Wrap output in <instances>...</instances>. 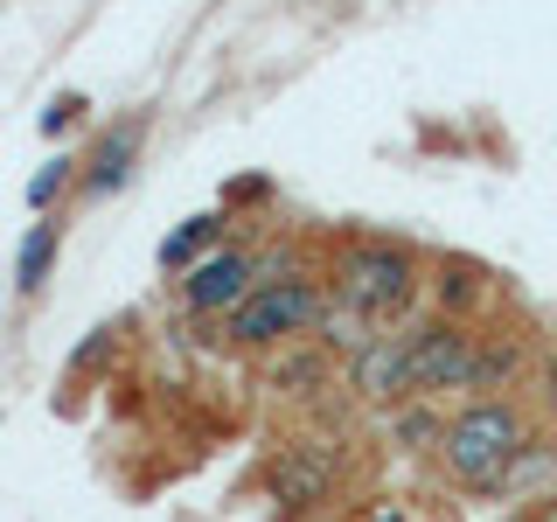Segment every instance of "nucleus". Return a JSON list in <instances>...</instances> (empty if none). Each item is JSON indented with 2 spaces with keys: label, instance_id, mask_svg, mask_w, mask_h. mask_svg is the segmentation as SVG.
<instances>
[{
  "label": "nucleus",
  "instance_id": "nucleus-1",
  "mask_svg": "<svg viewBox=\"0 0 557 522\" xmlns=\"http://www.w3.org/2000/svg\"><path fill=\"white\" fill-rule=\"evenodd\" d=\"M544 425L536 405H522V397H460V405L446 411V432H440V474L460 487V495H481L495 501L502 474H509V460L522 452V439Z\"/></svg>",
  "mask_w": 557,
  "mask_h": 522
},
{
  "label": "nucleus",
  "instance_id": "nucleus-2",
  "mask_svg": "<svg viewBox=\"0 0 557 522\" xmlns=\"http://www.w3.org/2000/svg\"><path fill=\"white\" fill-rule=\"evenodd\" d=\"M327 278H335L327 293L376 327H405L418 313V300H425V258L397 237H348Z\"/></svg>",
  "mask_w": 557,
  "mask_h": 522
},
{
  "label": "nucleus",
  "instance_id": "nucleus-3",
  "mask_svg": "<svg viewBox=\"0 0 557 522\" xmlns=\"http://www.w3.org/2000/svg\"><path fill=\"white\" fill-rule=\"evenodd\" d=\"M321 307H327V286L313 272H278V278H258L251 300L223 321V335H231V348H251V356L258 348H286L313 335Z\"/></svg>",
  "mask_w": 557,
  "mask_h": 522
},
{
  "label": "nucleus",
  "instance_id": "nucleus-4",
  "mask_svg": "<svg viewBox=\"0 0 557 522\" xmlns=\"http://www.w3.org/2000/svg\"><path fill=\"white\" fill-rule=\"evenodd\" d=\"M411 383L418 397H467L474 390V348H481V321H453V313H411Z\"/></svg>",
  "mask_w": 557,
  "mask_h": 522
},
{
  "label": "nucleus",
  "instance_id": "nucleus-5",
  "mask_svg": "<svg viewBox=\"0 0 557 522\" xmlns=\"http://www.w3.org/2000/svg\"><path fill=\"white\" fill-rule=\"evenodd\" d=\"M272 501L278 509H293V515H307V509H321L327 495H335V481H342V446L335 439H286L272 452Z\"/></svg>",
  "mask_w": 557,
  "mask_h": 522
},
{
  "label": "nucleus",
  "instance_id": "nucleus-6",
  "mask_svg": "<svg viewBox=\"0 0 557 522\" xmlns=\"http://www.w3.org/2000/svg\"><path fill=\"white\" fill-rule=\"evenodd\" d=\"M258 286V251H244V244H223V251H209L188 265L182 278V307L188 313H209V321H231V313L251 300Z\"/></svg>",
  "mask_w": 557,
  "mask_h": 522
},
{
  "label": "nucleus",
  "instance_id": "nucleus-7",
  "mask_svg": "<svg viewBox=\"0 0 557 522\" xmlns=\"http://www.w3.org/2000/svg\"><path fill=\"white\" fill-rule=\"evenodd\" d=\"M348 390L362 397V405H405V397H418L411 383V335L405 327H376V341L362 348V356H348Z\"/></svg>",
  "mask_w": 557,
  "mask_h": 522
},
{
  "label": "nucleus",
  "instance_id": "nucleus-8",
  "mask_svg": "<svg viewBox=\"0 0 557 522\" xmlns=\"http://www.w3.org/2000/svg\"><path fill=\"white\" fill-rule=\"evenodd\" d=\"M530 376H536L530 335H516V327H481V348H474V390H467V397H516Z\"/></svg>",
  "mask_w": 557,
  "mask_h": 522
},
{
  "label": "nucleus",
  "instance_id": "nucleus-9",
  "mask_svg": "<svg viewBox=\"0 0 557 522\" xmlns=\"http://www.w3.org/2000/svg\"><path fill=\"white\" fill-rule=\"evenodd\" d=\"M425 293H432V313L481 321L487 300H495V278H487L474 258H440V265H425Z\"/></svg>",
  "mask_w": 557,
  "mask_h": 522
},
{
  "label": "nucleus",
  "instance_id": "nucleus-10",
  "mask_svg": "<svg viewBox=\"0 0 557 522\" xmlns=\"http://www.w3.org/2000/svg\"><path fill=\"white\" fill-rule=\"evenodd\" d=\"M550 487H557V425L544 418V425L522 439V452L509 460V474H502L495 501H536V495H550Z\"/></svg>",
  "mask_w": 557,
  "mask_h": 522
},
{
  "label": "nucleus",
  "instance_id": "nucleus-11",
  "mask_svg": "<svg viewBox=\"0 0 557 522\" xmlns=\"http://www.w3.org/2000/svg\"><path fill=\"white\" fill-rule=\"evenodd\" d=\"M440 432H446V405H440V397H405V405H391V446L440 452Z\"/></svg>",
  "mask_w": 557,
  "mask_h": 522
},
{
  "label": "nucleus",
  "instance_id": "nucleus-12",
  "mask_svg": "<svg viewBox=\"0 0 557 522\" xmlns=\"http://www.w3.org/2000/svg\"><path fill=\"white\" fill-rule=\"evenodd\" d=\"M133 153H139V119H126L119 133H104L98 139V153H91V174H84V188L91 196H104V188H119L133 174Z\"/></svg>",
  "mask_w": 557,
  "mask_h": 522
},
{
  "label": "nucleus",
  "instance_id": "nucleus-13",
  "mask_svg": "<svg viewBox=\"0 0 557 522\" xmlns=\"http://www.w3.org/2000/svg\"><path fill=\"white\" fill-rule=\"evenodd\" d=\"M57 251H63V223H35V231L22 237V258H14V286H22V293H42Z\"/></svg>",
  "mask_w": 557,
  "mask_h": 522
},
{
  "label": "nucleus",
  "instance_id": "nucleus-14",
  "mask_svg": "<svg viewBox=\"0 0 557 522\" xmlns=\"http://www.w3.org/2000/svg\"><path fill=\"white\" fill-rule=\"evenodd\" d=\"M216 237H223V216H188L182 231L161 244V272H188V265H196V258H202Z\"/></svg>",
  "mask_w": 557,
  "mask_h": 522
},
{
  "label": "nucleus",
  "instance_id": "nucleus-15",
  "mask_svg": "<svg viewBox=\"0 0 557 522\" xmlns=\"http://www.w3.org/2000/svg\"><path fill=\"white\" fill-rule=\"evenodd\" d=\"M272 383H278V390H300V397H313V390L327 383V348H321V341H313V348H293V341H286V356H278Z\"/></svg>",
  "mask_w": 557,
  "mask_h": 522
},
{
  "label": "nucleus",
  "instance_id": "nucleus-16",
  "mask_svg": "<svg viewBox=\"0 0 557 522\" xmlns=\"http://www.w3.org/2000/svg\"><path fill=\"white\" fill-rule=\"evenodd\" d=\"M530 405H536V418H550L557 425V341L536 356V376H530Z\"/></svg>",
  "mask_w": 557,
  "mask_h": 522
},
{
  "label": "nucleus",
  "instance_id": "nucleus-17",
  "mask_svg": "<svg viewBox=\"0 0 557 522\" xmlns=\"http://www.w3.org/2000/svg\"><path fill=\"white\" fill-rule=\"evenodd\" d=\"M356 522H425V509H418V501H405V495H376Z\"/></svg>",
  "mask_w": 557,
  "mask_h": 522
},
{
  "label": "nucleus",
  "instance_id": "nucleus-18",
  "mask_svg": "<svg viewBox=\"0 0 557 522\" xmlns=\"http://www.w3.org/2000/svg\"><path fill=\"white\" fill-rule=\"evenodd\" d=\"M70 167H77V161H63V153H57V161H49V167H42V174L28 182V202L42 209L49 196H63V188H70Z\"/></svg>",
  "mask_w": 557,
  "mask_h": 522
},
{
  "label": "nucleus",
  "instance_id": "nucleus-19",
  "mask_svg": "<svg viewBox=\"0 0 557 522\" xmlns=\"http://www.w3.org/2000/svg\"><path fill=\"white\" fill-rule=\"evenodd\" d=\"M77 112H84V98H57V104L42 112V133H63V126H70Z\"/></svg>",
  "mask_w": 557,
  "mask_h": 522
},
{
  "label": "nucleus",
  "instance_id": "nucleus-20",
  "mask_svg": "<svg viewBox=\"0 0 557 522\" xmlns=\"http://www.w3.org/2000/svg\"><path fill=\"white\" fill-rule=\"evenodd\" d=\"M516 522H557V487H550V495H536V501H522Z\"/></svg>",
  "mask_w": 557,
  "mask_h": 522
}]
</instances>
